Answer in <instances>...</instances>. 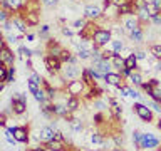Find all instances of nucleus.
Wrapping results in <instances>:
<instances>
[{
  "mask_svg": "<svg viewBox=\"0 0 161 151\" xmlns=\"http://www.w3.org/2000/svg\"><path fill=\"white\" fill-rule=\"evenodd\" d=\"M111 40H113V32H111V29H103V27H101L92 37L94 45H97L101 49H104L106 45H109Z\"/></svg>",
  "mask_w": 161,
  "mask_h": 151,
  "instance_id": "nucleus-1",
  "label": "nucleus"
},
{
  "mask_svg": "<svg viewBox=\"0 0 161 151\" xmlns=\"http://www.w3.org/2000/svg\"><path fill=\"white\" fill-rule=\"evenodd\" d=\"M87 89V84L84 82L82 79H74V81H69L67 84H65V92H67L69 96H82L84 91Z\"/></svg>",
  "mask_w": 161,
  "mask_h": 151,
  "instance_id": "nucleus-2",
  "label": "nucleus"
},
{
  "mask_svg": "<svg viewBox=\"0 0 161 151\" xmlns=\"http://www.w3.org/2000/svg\"><path fill=\"white\" fill-rule=\"evenodd\" d=\"M80 74H82V69H79L77 64H70V62H65L62 70H60V76L65 79V82H67V81L79 79Z\"/></svg>",
  "mask_w": 161,
  "mask_h": 151,
  "instance_id": "nucleus-3",
  "label": "nucleus"
},
{
  "mask_svg": "<svg viewBox=\"0 0 161 151\" xmlns=\"http://www.w3.org/2000/svg\"><path fill=\"white\" fill-rule=\"evenodd\" d=\"M44 62H45V67H47V72H49L50 76H54V74H59L60 70H62V67H64V62H62V60H60L59 57H52V55H45Z\"/></svg>",
  "mask_w": 161,
  "mask_h": 151,
  "instance_id": "nucleus-4",
  "label": "nucleus"
},
{
  "mask_svg": "<svg viewBox=\"0 0 161 151\" xmlns=\"http://www.w3.org/2000/svg\"><path fill=\"white\" fill-rule=\"evenodd\" d=\"M35 141H40V143H49V141L55 139V129L50 128V126H44V128H40L37 131V134L34 136Z\"/></svg>",
  "mask_w": 161,
  "mask_h": 151,
  "instance_id": "nucleus-5",
  "label": "nucleus"
},
{
  "mask_svg": "<svg viewBox=\"0 0 161 151\" xmlns=\"http://www.w3.org/2000/svg\"><path fill=\"white\" fill-rule=\"evenodd\" d=\"M0 62L7 64L8 67H14V64H15V54L8 49L7 40H2V50H0Z\"/></svg>",
  "mask_w": 161,
  "mask_h": 151,
  "instance_id": "nucleus-6",
  "label": "nucleus"
},
{
  "mask_svg": "<svg viewBox=\"0 0 161 151\" xmlns=\"http://www.w3.org/2000/svg\"><path fill=\"white\" fill-rule=\"evenodd\" d=\"M121 24H123V27H124V30H126V34H131V32H133V30L134 29H138V27H141V25H143V24H141L139 22V19H138V15H124V19H123V22H121Z\"/></svg>",
  "mask_w": 161,
  "mask_h": 151,
  "instance_id": "nucleus-7",
  "label": "nucleus"
},
{
  "mask_svg": "<svg viewBox=\"0 0 161 151\" xmlns=\"http://www.w3.org/2000/svg\"><path fill=\"white\" fill-rule=\"evenodd\" d=\"M134 113L138 114L139 119L144 121V123L153 121V113H151V109L146 104H143V103H134Z\"/></svg>",
  "mask_w": 161,
  "mask_h": 151,
  "instance_id": "nucleus-8",
  "label": "nucleus"
},
{
  "mask_svg": "<svg viewBox=\"0 0 161 151\" xmlns=\"http://www.w3.org/2000/svg\"><path fill=\"white\" fill-rule=\"evenodd\" d=\"M84 17L87 20H101L103 17V7L101 5H86L84 7Z\"/></svg>",
  "mask_w": 161,
  "mask_h": 151,
  "instance_id": "nucleus-9",
  "label": "nucleus"
},
{
  "mask_svg": "<svg viewBox=\"0 0 161 151\" xmlns=\"http://www.w3.org/2000/svg\"><path fill=\"white\" fill-rule=\"evenodd\" d=\"M161 144V141L151 133H143V139H141L139 149H151V148H158Z\"/></svg>",
  "mask_w": 161,
  "mask_h": 151,
  "instance_id": "nucleus-10",
  "label": "nucleus"
},
{
  "mask_svg": "<svg viewBox=\"0 0 161 151\" xmlns=\"http://www.w3.org/2000/svg\"><path fill=\"white\" fill-rule=\"evenodd\" d=\"M62 50H64V47L55 39H49L47 40V45H45V54L47 55H52V57H59L60 59Z\"/></svg>",
  "mask_w": 161,
  "mask_h": 151,
  "instance_id": "nucleus-11",
  "label": "nucleus"
},
{
  "mask_svg": "<svg viewBox=\"0 0 161 151\" xmlns=\"http://www.w3.org/2000/svg\"><path fill=\"white\" fill-rule=\"evenodd\" d=\"M10 133H14L15 139L19 143H29V129L25 126H10L8 128Z\"/></svg>",
  "mask_w": 161,
  "mask_h": 151,
  "instance_id": "nucleus-12",
  "label": "nucleus"
},
{
  "mask_svg": "<svg viewBox=\"0 0 161 151\" xmlns=\"http://www.w3.org/2000/svg\"><path fill=\"white\" fill-rule=\"evenodd\" d=\"M25 111H27V98H12V113L17 114V116H22Z\"/></svg>",
  "mask_w": 161,
  "mask_h": 151,
  "instance_id": "nucleus-13",
  "label": "nucleus"
},
{
  "mask_svg": "<svg viewBox=\"0 0 161 151\" xmlns=\"http://www.w3.org/2000/svg\"><path fill=\"white\" fill-rule=\"evenodd\" d=\"M124 81H126V79L123 77V74H121V72H114V70L104 76V82L109 84V86H114V87H119V86H123Z\"/></svg>",
  "mask_w": 161,
  "mask_h": 151,
  "instance_id": "nucleus-14",
  "label": "nucleus"
},
{
  "mask_svg": "<svg viewBox=\"0 0 161 151\" xmlns=\"http://www.w3.org/2000/svg\"><path fill=\"white\" fill-rule=\"evenodd\" d=\"M25 3H27V0H2V7L10 10L12 14H17Z\"/></svg>",
  "mask_w": 161,
  "mask_h": 151,
  "instance_id": "nucleus-15",
  "label": "nucleus"
},
{
  "mask_svg": "<svg viewBox=\"0 0 161 151\" xmlns=\"http://www.w3.org/2000/svg\"><path fill=\"white\" fill-rule=\"evenodd\" d=\"M22 19L27 22L29 27H37V25L40 24V14L39 12H27Z\"/></svg>",
  "mask_w": 161,
  "mask_h": 151,
  "instance_id": "nucleus-16",
  "label": "nucleus"
},
{
  "mask_svg": "<svg viewBox=\"0 0 161 151\" xmlns=\"http://www.w3.org/2000/svg\"><path fill=\"white\" fill-rule=\"evenodd\" d=\"M111 64L116 69V72H123L126 69V57H121V54H116L113 59H111Z\"/></svg>",
  "mask_w": 161,
  "mask_h": 151,
  "instance_id": "nucleus-17",
  "label": "nucleus"
},
{
  "mask_svg": "<svg viewBox=\"0 0 161 151\" xmlns=\"http://www.w3.org/2000/svg\"><path fill=\"white\" fill-rule=\"evenodd\" d=\"M143 27H144V25H141V27L134 29L133 32L129 34V40L133 44H141L144 40V30H143Z\"/></svg>",
  "mask_w": 161,
  "mask_h": 151,
  "instance_id": "nucleus-18",
  "label": "nucleus"
},
{
  "mask_svg": "<svg viewBox=\"0 0 161 151\" xmlns=\"http://www.w3.org/2000/svg\"><path fill=\"white\" fill-rule=\"evenodd\" d=\"M44 146H45L49 151H67V146H65V143H62V141H57V139L49 141V143H45Z\"/></svg>",
  "mask_w": 161,
  "mask_h": 151,
  "instance_id": "nucleus-19",
  "label": "nucleus"
},
{
  "mask_svg": "<svg viewBox=\"0 0 161 151\" xmlns=\"http://www.w3.org/2000/svg\"><path fill=\"white\" fill-rule=\"evenodd\" d=\"M96 70H97V72H101V74H103V76H106V74H109V72H113V64H111V60H103V62H99L97 65H96V67H94Z\"/></svg>",
  "mask_w": 161,
  "mask_h": 151,
  "instance_id": "nucleus-20",
  "label": "nucleus"
},
{
  "mask_svg": "<svg viewBox=\"0 0 161 151\" xmlns=\"http://www.w3.org/2000/svg\"><path fill=\"white\" fill-rule=\"evenodd\" d=\"M79 108H80L79 96H69V99H67V109H69V113H75Z\"/></svg>",
  "mask_w": 161,
  "mask_h": 151,
  "instance_id": "nucleus-21",
  "label": "nucleus"
},
{
  "mask_svg": "<svg viewBox=\"0 0 161 151\" xmlns=\"http://www.w3.org/2000/svg\"><path fill=\"white\" fill-rule=\"evenodd\" d=\"M80 79L84 81L87 86H94L96 84V79L92 77V72H91V69L89 67H86V69H82V74H80Z\"/></svg>",
  "mask_w": 161,
  "mask_h": 151,
  "instance_id": "nucleus-22",
  "label": "nucleus"
},
{
  "mask_svg": "<svg viewBox=\"0 0 161 151\" xmlns=\"http://www.w3.org/2000/svg\"><path fill=\"white\" fill-rule=\"evenodd\" d=\"M111 50H114L116 54H121V50H124V42L121 40V37L111 40Z\"/></svg>",
  "mask_w": 161,
  "mask_h": 151,
  "instance_id": "nucleus-23",
  "label": "nucleus"
},
{
  "mask_svg": "<svg viewBox=\"0 0 161 151\" xmlns=\"http://www.w3.org/2000/svg\"><path fill=\"white\" fill-rule=\"evenodd\" d=\"M126 81L131 82V84H134V86H138V87H141V84H143V77H141V74L138 72V70H134V72L131 74Z\"/></svg>",
  "mask_w": 161,
  "mask_h": 151,
  "instance_id": "nucleus-24",
  "label": "nucleus"
},
{
  "mask_svg": "<svg viewBox=\"0 0 161 151\" xmlns=\"http://www.w3.org/2000/svg\"><path fill=\"white\" fill-rule=\"evenodd\" d=\"M69 126H70V129H72V133H80L82 131V121L80 119H75V118H72V119H69Z\"/></svg>",
  "mask_w": 161,
  "mask_h": 151,
  "instance_id": "nucleus-25",
  "label": "nucleus"
},
{
  "mask_svg": "<svg viewBox=\"0 0 161 151\" xmlns=\"http://www.w3.org/2000/svg\"><path fill=\"white\" fill-rule=\"evenodd\" d=\"M17 52H19V55H20V57H22L24 60H27V59H32V55H34V52H32V50H30L29 47H25V45H20Z\"/></svg>",
  "mask_w": 161,
  "mask_h": 151,
  "instance_id": "nucleus-26",
  "label": "nucleus"
},
{
  "mask_svg": "<svg viewBox=\"0 0 161 151\" xmlns=\"http://www.w3.org/2000/svg\"><path fill=\"white\" fill-rule=\"evenodd\" d=\"M126 67H128V69H133V70L138 69V59H136L134 54H131V55H128V57H126Z\"/></svg>",
  "mask_w": 161,
  "mask_h": 151,
  "instance_id": "nucleus-27",
  "label": "nucleus"
},
{
  "mask_svg": "<svg viewBox=\"0 0 161 151\" xmlns=\"http://www.w3.org/2000/svg\"><path fill=\"white\" fill-rule=\"evenodd\" d=\"M86 24H87V19H77V20H74L72 22V29L75 30V32H80L84 27H86Z\"/></svg>",
  "mask_w": 161,
  "mask_h": 151,
  "instance_id": "nucleus-28",
  "label": "nucleus"
},
{
  "mask_svg": "<svg viewBox=\"0 0 161 151\" xmlns=\"http://www.w3.org/2000/svg\"><path fill=\"white\" fill-rule=\"evenodd\" d=\"M34 98H35V101H37V103H45V101L49 99V98H47V92H45L44 87H40L37 92L34 94Z\"/></svg>",
  "mask_w": 161,
  "mask_h": 151,
  "instance_id": "nucleus-29",
  "label": "nucleus"
},
{
  "mask_svg": "<svg viewBox=\"0 0 161 151\" xmlns=\"http://www.w3.org/2000/svg\"><path fill=\"white\" fill-rule=\"evenodd\" d=\"M3 136H5V141H7V143H8L10 146H15V144L19 143V141L15 139L14 133H10V131H8V128H5V131H3Z\"/></svg>",
  "mask_w": 161,
  "mask_h": 151,
  "instance_id": "nucleus-30",
  "label": "nucleus"
},
{
  "mask_svg": "<svg viewBox=\"0 0 161 151\" xmlns=\"http://www.w3.org/2000/svg\"><path fill=\"white\" fill-rule=\"evenodd\" d=\"M149 54L153 55V57L161 60V44H153V45H151V47H149Z\"/></svg>",
  "mask_w": 161,
  "mask_h": 151,
  "instance_id": "nucleus-31",
  "label": "nucleus"
},
{
  "mask_svg": "<svg viewBox=\"0 0 161 151\" xmlns=\"http://www.w3.org/2000/svg\"><path fill=\"white\" fill-rule=\"evenodd\" d=\"M79 57V60H91V55H92V50H84V49H79L77 54H75Z\"/></svg>",
  "mask_w": 161,
  "mask_h": 151,
  "instance_id": "nucleus-32",
  "label": "nucleus"
},
{
  "mask_svg": "<svg viewBox=\"0 0 161 151\" xmlns=\"http://www.w3.org/2000/svg\"><path fill=\"white\" fill-rule=\"evenodd\" d=\"M91 143H94V144H101L103 146L106 143V139H104V136L103 134H99V133H92L91 134Z\"/></svg>",
  "mask_w": 161,
  "mask_h": 151,
  "instance_id": "nucleus-33",
  "label": "nucleus"
},
{
  "mask_svg": "<svg viewBox=\"0 0 161 151\" xmlns=\"http://www.w3.org/2000/svg\"><path fill=\"white\" fill-rule=\"evenodd\" d=\"M7 76H8V65L7 64H0V82H7Z\"/></svg>",
  "mask_w": 161,
  "mask_h": 151,
  "instance_id": "nucleus-34",
  "label": "nucleus"
},
{
  "mask_svg": "<svg viewBox=\"0 0 161 151\" xmlns=\"http://www.w3.org/2000/svg\"><path fill=\"white\" fill-rule=\"evenodd\" d=\"M104 121H106V116H104L103 111H99V113H96V114H94V124L103 126V124H104Z\"/></svg>",
  "mask_w": 161,
  "mask_h": 151,
  "instance_id": "nucleus-35",
  "label": "nucleus"
},
{
  "mask_svg": "<svg viewBox=\"0 0 161 151\" xmlns=\"http://www.w3.org/2000/svg\"><path fill=\"white\" fill-rule=\"evenodd\" d=\"M146 10H148V14H149V17H151V19H153L154 15H159V14H161L159 10H158V8H156L154 5H153V2H149L148 5H146Z\"/></svg>",
  "mask_w": 161,
  "mask_h": 151,
  "instance_id": "nucleus-36",
  "label": "nucleus"
},
{
  "mask_svg": "<svg viewBox=\"0 0 161 151\" xmlns=\"http://www.w3.org/2000/svg\"><path fill=\"white\" fill-rule=\"evenodd\" d=\"M29 81H30V82H34V84H39V86H42V82H44V79L40 77V74H37V72H32V74H30Z\"/></svg>",
  "mask_w": 161,
  "mask_h": 151,
  "instance_id": "nucleus-37",
  "label": "nucleus"
},
{
  "mask_svg": "<svg viewBox=\"0 0 161 151\" xmlns=\"http://www.w3.org/2000/svg\"><path fill=\"white\" fill-rule=\"evenodd\" d=\"M92 106H94L97 111H104L106 108H108V104H106L103 99H94V101H92Z\"/></svg>",
  "mask_w": 161,
  "mask_h": 151,
  "instance_id": "nucleus-38",
  "label": "nucleus"
},
{
  "mask_svg": "<svg viewBox=\"0 0 161 151\" xmlns=\"http://www.w3.org/2000/svg\"><path fill=\"white\" fill-rule=\"evenodd\" d=\"M141 139H143V133L134 131V133H133V141H134V144H136V148H138V149H139V146H141Z\"/></svg>",
  "mask_w": 161,
  "mask_h": 151,
  "instance_id": "nucleus-39",
  "label": "nucleus"
},
{
  "mask_svg": "<svg viewBox=\"0 0 161 151\" xmlns=\"http://www.w3.org/2000/svg\"><path fill=\"white\" fill-rule=\"evenodd\" d=\"M60 32H62L65 37H74L75 30H74V29H70V27H67V25H62V27H60Z\"/></svg>",
  "mask_w": 161,
  "mask_h": 151,
  "instance_id": "nucleus-40",
  "label": "nucleus"
},
{
  "mask_svg": "<svg viewBox=\"0 0 161 151\" xmlns=\"http://www.w3.org/2000/svg\"><path fill=\"white\" fill-rule=\"evenodd\" d=\"M72 59V54H70V50H67V49H64L62 50V54H60V60L65 64V62H69V60Z\"/></svg>",
  "mask_w": 161,
  "mask_h": 151,
  "instance_id": "nucleus-41",
  "label": "nucleus"
},
{
  "mask_svg": "<svg viewBox=\"0 0 161 151\" xmlns=\"http://www.w3.org/2000/svg\"><path fill=\"white\" fill-rule=\"evenodd\" d=\"M49 30H50V25H47V24H45V25H42V27H40V30H39V35H40L42 39H47V34H49ZM47 40H49V39H47Z\"/></svg>",
  "mask_w": 161,
  "mask_h": 151,
  "instance_id": "nucleus-42",
  "label": "nucleus"
},
{
  "mask_svg": "<svg viewBox=\"0 0 161 151\" xmlns=\"http://www.w3.org/2000/svg\"><path fill=\"white\" fill-rule=\"evenodd\" d=\"M27 87H29V92L30 94H35V92H37V91L40 89V86L39 84H34V82H30V81H27Z\"/></svg>",
  "mask_w": 161,
  "mask_h": 151,
  "instance_id": "nucleus-43",
  "label": "nucleus"
},
{
  "mask_svg": "<svg viewBox=\"0 0 161 151\" xmlns=\"http://www.w3.org/2000/svg\"><path fill=\"white\" fill-rule=\"evenodd\" d=\"M134 55H136V59H138V60H146V59H148V55H146V52H144V50H141V49L136 50Z\"/></svg>",
  "mask_w": 161,
  "mask_h": 151,
  "instance_id": "nucleus-44",
  "label": "nucleus"
},
{
  "mask_svg": "<svg viewBox=\"0 0 161 151\" xmlns=\"http://www.w3.org/2000/svg\"><path fill=\"white\" fill-rule=\"evenodd\" d=\"M128 96H131V98H134V99H141V94L136 89L129 87V86H128Z\"/></svg>",
  "mask_w": 161,
  "mask_h": 151,
  "instance_id": "nucleus-45",
  "label": "nucleus"
},
{
  "mask_svg": "<svg viewBox=\"0 0 161 151\" xmlns=\"http://www.w3.org/2000/svg\"><path fill=\"white\" fill-rule=\"evenodd\" d=\"M15 81V67H8V76H7V84Z\"/></svg>",
  "mask_w": 161,
  "mask_h": 151,
  "instance_id": "nucleus-46",
  "label": "nucleus"
},
{
  "mask_svg": "<svg viewBox=\"0 0 161 151\" xmlns=\"http://www.w3.org/2000/svg\"><path fill=\"white\" fill-rule=\"evenodd\" d=\"M40 3L45 5V7H50V8H52V7H55V5L59 3V0H40Z\"/></svg>",
  "mask_w": 161,
  "mask_h": 151,
  "instance_id": "nucleus-47",
  "label": "nucleus"
},
{
  "mask_svg": "<svg viewBox=\"0 0 161 151\" xmlns=\"http://www.w3.org/2000/svg\"><path fill=\"white\" fill-rule=\"evenodd\" d=\"M111 2H113L114 7H118V8H119V7H123L124 3H128L129 0H111Z\"/></svg>",
  "mask_w": 161,
  "mask_h": 151,
  "instance_id": "nucleus-48",
  "label": "nucleus"
},
{
  "mask_svg": "<svg viewBox=\"0 0 161 151\" xmlns=\"http://www.w3.org/2000/svg\"><path fill=\"white\" fill-rule=\"evenodd\" d=\"M27 42H34V39H35V35L34 34H25V37H24Z\"/></svg>",
  "mask_w": 161,
  "mask_h": 151,
  "instance_id": "nucleus-49",
  "label": "nucleus"
},
{
  "mask_svg": "<svg viewBox=\"0 0 161 151\" xmlns=\"http://www.w3.org/2000/svg\"><path fill=\"white\" fill-rule=\"evenodd\" d=\"M25 65H27V69H29V70H32V69H34L32 59H27V60H25Z\"/></svg>",
  "mask_w": 161,
  "mask_h": 151,
  "instance_id": "nucleus-50",
  "label": "nucleus"
},
{
  "mask_svg": "<svg viewBox=\"0 0 161 151\" xmlns=\"http://www.w3.org/2000/svg\"><path fill=\"white\" fill-rule=\"evenodd\" d=\"M153 5L161 12V0H153Z\"/></svg>",
  "mask_w": 161,
  "mask_h": 151,
  "instance_id": "nucleus-51",
  "label": "nucleus"
},
{
  "mask_svg": "<svg viewBox=\"0 0 161 151\" xmlns=\"http://www.w3.org/2000/svg\"><path fill=\"white\" fill-rule=\"evenodd\" d=\"M34 151H49L45 146H37V148H34Z\"/></svg>",
  "mask_w": 161,
  "mask_h": 151,
  "instance_id": "nucleus-52",
  "label": "nucleus"
},
{
  "mask_svg": "<svg viewBox=\"0 0 161 151\" xmlns=\"http://www.w3.org/2000/svg\"><path fill=\"white\" fill-rule=\"evenodd\" d=\"M156 126H158V128H159V129H161V119H159V121H158V124H156Z\"/></svg>",
  "mask_w": 161,
  "mask_h": 151,
  "instance_id": "nucleus-53",
  "label": "nucleus"
},
{
  "mask_svg": "<svg viewBox=\"0 0 161 151\" xmlns=\"http://www.w3.org/2000/svg\"><path fill=\"white\" fill-rule=\"evenodd\" d=\"M159 86H161V77H159Z\"/></svg>",
  "mask_w": 161,
  "mask_h": 151,
  "instance_id": "nucleus-54",
  "label": "nucleus"
},
{
  "mask_svg": "<svg viewBox=\"0 0 161 151\" xmlns=\"http://www.w3.org/2000/svg\"><path fill=\"white\" fill-rule=\"evenodd\" d=\"M29 151H34V149H29Z\"/></svg>",
  "mask_w": 161,
  "mask_h": 151,
  "instance_id": "nucleus-55",
  "label": "nucleus"
}]
</instances>
